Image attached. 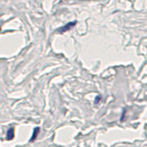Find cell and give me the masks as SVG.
<instances>
[{
  "label": "cell",
  "instance_id": "4",
  "mask_svg": "<svg viewBox=\"0 0 147 147\" xmlns=\"http://www.w3.org/2000/svg\"><path fill=\"white\" fill-rule=\"evenodd\" d=\"M100 99H101V97H100V96L97 97V98L95 99V103H96V104H98V103L100 102Z\"/></svg>",
  "mask_w": 147,
  "mask_h": 147
},
{
  "label": "cell",
  "instance_id": "1",
  "mask_svg": "<svg viewBox=\"0 0 147 147\" xmlns=\"http://www.w3.org/2000/svg\"><path fill=\"white\" fill-rule=\"evenodd\" d=\"M76 23H77L76 21H73V22H69V23H67V24H65V26H63V27H61V28L57 29V32H59V33L65 32V31L69 30V29H71V27L75 26V25H76Z\"/></svg>",
  "mask_w": 147,
  "mask_h": 147
},
{
  "label": "cell",
  "instance_id": "3",
  "mask_svg": "<svg viewBox=\"0 0 147 147\" xmlns=\"http://www.w3.org/2000/svg\"><path fill=\"white\" fill-rule=\"evenodd\" d=\"M38 132H39V128H38V127L34 128V130H33V135H32V137H31V139H30V142H32V141L35 140V138H36Z\"/></svg>",
  "mask_w": 147,
  "mask_h": 147
},
{
  "label": "cell",
  "instance_id": "2",
  "mask_svg": "<svg viewBox=\"0 0 147 147\" xmlns=\"http://www.w3.org/2000/svg\"><path fill=\"white\" fill-rule=\"evenodd\" d=\"M13 137H14V129L13 128H10L7 132V135H6V140H12Z\"/></svg>",
  "mask_w": 147,
  "mask_h": 147
}]
</instances>
